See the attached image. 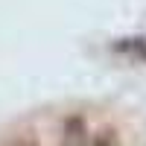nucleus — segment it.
<instances>
[{"instance_id": "4", "label": "nucleus", "mask_w": 146, "mask_h": 146, "mask_svg": "<svg viewBox=\"0 0 146 146\" xmlns=\"http://www.w3.org/2000/svg\"><path fill=\"white\" fill-rule=\"evenodd\" d=\"M6 146H38V140H35L32 135H18V137H12Z\"/></svg>"}, {"instance_id": "3", "label": "nucleus", "mask_w": 146, "mask_h": 146, "mask_svg": "<svg viewBox=\"0 0 146 146\" xmlns=\"http://www.w3.org/2000/svg\"><path fill=\"white\" fill-rule=\"evenodd\" d=\"M91 146H120V137H117L114 129H100L91 137Z\"/></svg>"}, {"instance_id": "2", "label": "nucleus", "mask_w": 146, "mask_h": 146, "mask_svg": "<svg viewBox=\"0 0 146 146\" xmlns=\"http://www.w3.org/2000/svg\"><path fill=\"white\" fill-rule=\"evenodd\" d=\"M114 53L129 56V58H135V62H146V35H135V38L114 41Z\"/></svg>"}, {"instance_id": "1", "label": "nucleus", "mask_w": 146, "mask_h": 146, "mask_svg": "<svg viewBox=\"0 0 146 146\" xmlns=\"http://www.w3.org/2000/svg\"><path fill=\"white\" fill-rule=\"evenodd\" d=\"M62 146H91V131H88V126H85V120H82L79 114L64 120Z\"/></svg>"}]
</instances>
